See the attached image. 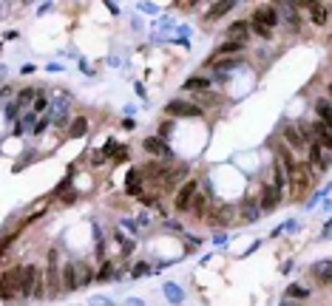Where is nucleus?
<instances>
[{
	"instance_id": "393cba45",
	"label": "nucleus",
	"mask_w": 332,
	"mask_h": 306,
	"mask_svg": "<svg viewBox=\"0 0 332 306\" xmlns=\"http://www.w3.org/2000/svg\"><path fill=\"white\" fill-rule=\"evenodd\" d=\"M46 295V281H43V272H37V281H35V292H32V298L35 301H40Z\"/></svg>"
},
{
	"instance_id": "9d476101",
	"label": "nucleus",
	"mask_w": 332,
	"mask_h": 306,
	"mask_svg": "<svg viewBox=\"0 0 332 306\" xmlns=\"http://www.w3.org/2000/svg\"><path fill=\"white\" fill-rule=\"evenodd\" d=\"M37 272H40V267H35V264H26L23 267V275H20V298H32Z\"/></svg>"
},
{
	"instance_id": "bb28decb",
	"label": "nucleus",
	"mask_w": 332,
	"mask_h": 306,
	"mask_svg": "<svg viewBox=\"0 0 332 306\" xmlns=\"http://www.w3.org/2000/svg\"><path fill=\"white\" fill-rule=\"evenodd\" d=\"M111 272H114V267H111V264H105L103 270H100V275H97L94 281H108V278H111Z\"/></svg>"
},
{
	"instance_id": "6e6552de",
	"label": "nucleus",
	"mask_w": 332,
	"mask_h": 306,
	"mask_svg": "<svg viewBox=\"0 0 332 306\" xmlns=\"http://www.w3.org/2000/svg\"><path fill=\"white\" fill-rule=\"evenodd\" d=\"M184 176H187V168H184V165H179V168H165V170L159 173L156 184H159L162 190H168V187H173V184H179Z\"/></svg>"
},
{
	"instance_id": "7ed1b4c3",
	"label": "nucleus",
	"mask_w": 332,
	"mask_h": 306,
	"mask_svg": "<svg viewBox=\"0 0 332 306\" xmlns=\"http://www.w3.org/2000/svg\"><path fill=\"white\" fill-rule=\"evenodd\" d=\"M20 275L23 267H12L0 275V301H14L20 295Z\"/></svg>"
},
{
	"instance_id": "9b49d317",
	"label": "nucleus",
	"mask_w": 332,
	"mask_h": 306,
	"mask_svg": "<svg viewBox=\"0 0 332 306\" xmlns=\"http://www.w3.org/2000/svg\"><path fill=\"white\" fill-rule=\"evenodd\" d=\"M250 37V23L247 20H236V23H230V29H227V43H241L244 45V40Z\"/></svg>"
},
{
	"instance_id": "5701e85b",
	"label": "nucleus",
	"mask_w": 332,
	"mask_h": 306,
	"mask_svg": "<svg viewBox=\"0 0 332 306\" xmlns=\"http://www.w3.org/2000/svg\"><path fill=\"white\" fill-rule=\"evenodd\" d=\"M17 238H20V230H17V233H9V236H6L3 241H0V258H3L6 252H9V247H12V244L17 241Z\"/></svg>"
},
{
	"instance_id": "473e14b6",
	"label": "nucleus",
	"mask_w": 332,
	"mask_h": 306,
	"mask_svg": "<svg viewBox=\"0 0 332 306\" xmlns=\"http://www.w3.org/2000/svg\"><path fill=\"white\" fill-rule=\"evenodd\" d=\"M46 105H48V100H46V97H40V100L35 102V108H37V111H43V108H46Z\"/></svg>"
},
{
	"instance_id": "cd10ccee",
	"label": "nucleus",
	"mask_w": 332,
	"mask_h": 306,
	"mask_svg": "<svg viewBox=\"0 0 332 306\" xmlns=\"http://www.w3.org/2000/svg\"><path fill=\"white\" fill-rule=\"evenodd\" d=\"M116 150H119V145H116L114 139H111V142H108V145H105V147H103V156H114Z\"/></svg>"
},
{
	"instance_id": "dca6fc26",
	"label": "nucleus",
	"mask_w": 332,
	"mask_h": 306,
	"mask_svg": "<svg viewBox=\"0 0 332 306\" xmlns=\"http://www.w3.org/2000/svg\"><path fill=\"white\" fill-rule=\"evenodd\" d=\"M233 6H236V3H233V0H221V3H213V6H210V9H207L205 20H207V23L219 20V17H221V14H227V11L233 9Z\"/></svg>"
},
{
	"instance_id": "aec40b11",
	"label": "nucleus",
	"mask_w": 332,
	"mask_h": 306,
	"mask_svg": "<svg viewBox=\"0 0 332 306\" xmlns=\"http://www.w3.org/2000/svg\"><path fill=\"white\" fill-rule=\"evenodd\" d=\"M85 131H88V119H85V116H74V122H71V128H69V136L77 139V136H82Z\"/></svg>"
},
{
	"instance_id": "6ab92c4d",
	"label": "nucleus",
	"mask_w": 332,
	"mask_h": 306,
	"mask_svg": "<svg viewBox=\"0 0 332 306\" xmlns=\"http://www.w3.org/2000/svg\"><path fill=\"white\" fill-rule=\"evenodd\" d=\"M241 48H244V45L241 43H221L216 48V54L210 57V63H216V60H221V57H230V54H236V51H241Z\"/></svg>"
},
{
	"instance_id": "f3484780",
	"label": "nucleus",
	"mask_w": 332,
	"mask_h": 306,
	"mask_svg": "<svg viewBox=\"0 0 332 306\" xmlns=\"http://www.w3.org/2000/svg\"><path fill=\"white\" fill-rule=\"evenodd\" d=\"M190 213H193V218L199 221V218H205V213H207V196L205 193H196L193 199H190V207H187Z\"/></svg>"
},
{
	"instance_id": "a211bd4d",
	"label": "nucleus",
	"mask_w": 332,
	"mask_h": 306,
	"mask_svg": "<svg viewBox=\"0 0 332 306\" xmlns=\"http://www.w3.org/2000/svg\"><path fill=\"white\" fill-rule=\"evenodd\" d=\"M281 134H284L287 145L293 147V150H301V147H304V142H301V136H298V128H295V125H284V131H281Z\"/></svg>"
},
{
	"instance_id": "2eb2a0df",
	"label": "nucleus",
	"mask_w": 332,
	"mask_h": 306,
	"mask_svg": "<svg viewBox=\"0 0 332 306\" xmlns=\"http://www.w3.org/2000/svg\"><path fill=\"white\" fill-rule=\"evenodd\" d=\"M142 147H145L148 153H153V156H171V147L162 145V139H156V136H148V139L142 142Z\"/></svg>"
},
{
	"instance_id": "7c9ffc66",
	"label": "nucleus",
	"mask_w": 332,
	"mask_h": 306,
	"mask_svg": "<svg viewBox=\"0 0 332 306\" xmlns=\"http://www.w3.org/2000/svg\"><path fill=\"white\" fill-rule=\"evenodd\" d=\"M290 295H293V298H307V289H301V286H293V289H290Z\"/></svg>"
},
{
	"instance_id": "a878e982",
	"label": "nucleus",
	"mask_w": 332,
	"mask_h": 306,
	"mask_svg": "<svg viewBox=\"0 0 332 306\" xmlns=\"http://www.w3.org/2000/svg\"><path fill=\"white\" fill-rule=\"evenodd\" d=\"M35 94H37L35 88H23L20 91V97H17V105H29V102L35 100Z\"/></svg>"
},
{
	"instance_id": "b1692460",
	"label": "nucleus",
	"mask_w": 332,
	"mask_h": 306,
	"mask_svg": "<svg viewBox=\"0 0 332 306\" xmlns=\"http://www.w3.org/2000/svg\"><path fill=\"white\" fill-rule=\"evenodd\" d=\"M312 272H315V275H321V278H318L321 283H330V264H327V261H324V264H315V267H312Z\"/></svg>"
},
{
	"instance_id": "423d86ee",
	"label": "nucleus",
	"mask_w": 332,
	"mask_h": 306,
	"mask_svg": "<svg viewBox=\"0 0 332 306\" xmlns=\"http://www.w3.org/2000/svg\"><path fill=\"white\" fill-rule=\"evenodd\" d=\"M295 9H307L309 11V20L315 26H327L330 20V3H293Z\"/></svg>"
},
{
	"instance_id": "412c9836",
	"label": "nucleus",
	"mask_w": 332,
	"mask_h": 306,
	"mask_svg": "<svg viewBox=\"0 0 332 306\" xmlns=\"http://www.w3.org/2000/svg\"><path fill=\"white\" fill-rule=\"evenodd\" d=\"M315 111H318L321 122L332 125V113H330V102H327V100H318V102H315Z\"/></svg>"
},
{
	"instance_id": "c85d7f7f",
	"label": "nucleus",
	"mask_w": 332,
	"mask_h": 306,
	"mask_svg": "<svg viewBox=\"0 0 332 306\" xmlns=\"http://www.w3.org/2000/svg\"><path fill=\"white\" fill-rule=\"evenodd\" d=\"M125 159H128V150H125V147H119V150L114 153V165H122Z\"/></svg>"
},
{
	"instance_id": "f8f14e48",
	"label": "nucleus",
	"mask_w": 332,
	"mask_h": 306,
	"mask_svg": "<svg viewBox=\"0 0 332 306\" xmlns=\"http://www.w3.org/2000/svg\"><path fill=\"white\" fill-rule=\"evenodd\" d=\"M278 202H281V193L275 190L273 184H264V193H261V204H258V210H264V213H273L275 207H278Z\"/></svg>"
},
{
	"instance_id": "0eeeda50",
	"label": "nucleus",
	"mask_w": 332,
	"mask_h": 306,
	"mask_svg": "<svg viewBox=\"0 0 332 306\" xmlns=\"http://www.w3.org/2000/svg\"><path fill=\"white\" fill-rule=\"evenodd\" d=\"M275 23H278V11H275V6H258V9L253 11L250 26H261V29H270V32H273Z\"/></svg>"
},
{
	"instance_id": "20e7f679",
	"label": "nucleus",
	"mask_w": 332,
	"mask_h": 306,
	"mask_svg": "<svg viewBox=\"0 0 332 306\" xmlns=\"http://www.w3.org/2000/svg\"><path fill=\"white\" fill-rule=\"evenodd\" d=\"M165 113L168 116H184V119H193V116H202V105H196V102H187V100H173L165 105Z\"/></svg>"
},
{
	"instance_id": "4be33fe9",
	"label": "nucleus",
	"mask_w": 332,
	"mask_h": 306,
	"mask_svg": "<svg viewBox=\"0 0 332 306\" xmlns=\"http://www.w3.org/2000/svg\"><path fill=\"white\" fill-rule=\"evenodd\" d=\"M210 82H207V77H190V79H184V91H202V88H207Z\"/></svg>"
},
{
	"instance_id": "4468645a",
	"label": "nucleus",
	"mask_w": 332,
	"mask_h": 306,
	"mask_svg": "<svg viewBox=\"0 0 332 306\" xmlns=\"http://www.w3.org/2000/svg\"><path fill=\"white\" fill-rule=\"evenodd\" d=\"M60 278H66V281L60 283V286H63L66 292H71V289H77V286H80V283H77V264H74V261H69Z\"/></svg>"
},
{
	"instance_id": "c756f323",
	"label": "nucleus",
	"mask_w": 332,
	"mask_h": 306,
	"mask_svg": "<svg viewBox=\"0 0 332 306\" xmlns=\"http://www.w3.org/2000/svg\"><path fill=\"white\" fill-rule=\"evenodd\" d=\"M173 6H179V9H182V11H187V9H193L196 3H193V0H176Z\"/></svg>"
},
{
	"instance_id": "f257e3e1",
	"label": "nucleus",
	"mask_w": 332,
	"mask_h": 306,
	"mask_svg": "<svg viewBox=\"0 0 332 306\" xmlns=\"http://www.w3.org/2000/svg\"><path fill=\"white\" fill-rule=\"evenodd\" d=\"M287 173V184H290V199L293 202H301V199H307L309 190L315 187V173L309 168L307 162H293L290 168H284Z\"/></svg>"
},
{
	"instance_id": "1a4fd4ad",
	"label": "nucleus",
	"mask_w": 332,
	"mask_h": 306,
	"mask_svg": "<svg viewBox=\"0 0 332 306\" xmlns=\"http://www.w3.org/2000/svg\"><path fill=\"white\" fill-rule=\"evenodd\" d=\"M205 221L207 224H230L233 221V207H227V204H221V207H207V213H205Z\"/></svg>"
},
{
	"instance_id": "2f4dec72",
	"label": "nucleus",
	"mask_w": 332,
	"mask_h": 306,
	"mask_svg": "<svg viewBox=\"0 0 332 306\" xmlns=\"http://www.w3.org/2000/svg\"><path fill=\"white\" fill-rule=\"evenodd\" d=\"M145 272H148V264H137V267H134V272H131V275H134V278H137V275H145Z\"/></svg>"
},
{
	"instance_id": "39448f33",
	"label": "nucleus",
	"mask_w": 332,
	"mask_h": 306,
	"mask_svg": "<svg viewBox=\"0 0 332 306\" xmlns=\"http://www.w3.org/2000/svg\"><path fill=\"white\" fill-rule=\"evenodd\" d=\"M196 193H199V181H193V179H187L176 190V199H173V210L176 213H187V207H190V199H193Z\"/></svg>"
},
{
	"instance_id": "ddd939ff",
	"label": "nucleus",
	"mask_w": 332,
	"mask_h": 306,
	"mask_svg": "<svg viewBox=\"0 0 332 306\" xmlns=\"http://www.w3.org/2000/svg\"><path fill=\"white\" fill-rule=\"evenodd\" d=\"M309 162H312V165H318L321 170L330 168V150H327V147H321L315 139L309 142Z\"/></svg>"
},
{
	"instance_id": "f03ea898",
	"label": "nucleus",
	"mask_w": 332,
	"mask_h": 306,
	"mask_svg": "<svg viewBox=\"0 0 332 306\" xmlns=\"http://www.w3.org/2000/svg\"><path fill=\"white\" fill-rule=\"evenodd\" d=\"M43 281H46V295H60V283H63V278H60V249L51 247L48 249V264H46V275H43Z\"/></svg>"
}]
</instances>
